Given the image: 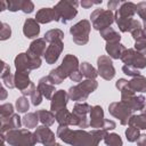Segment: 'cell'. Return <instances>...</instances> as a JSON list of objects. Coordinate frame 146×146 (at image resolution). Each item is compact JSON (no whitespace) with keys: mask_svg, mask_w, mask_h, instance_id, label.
<instances>
[{"mask_svg":"<svg viewBox=\"0 0 146 146\" xmlns=\"http://www.w3.org/2000/svg\"><path fill=\"white\" fill-rule=\"evenodd\" d=\"M56 122L59 124V127H68L71 125V119H72V112H70L66 107L63 110H59L55 113Z\"/></svg>","mask_w":146,"mask_h":146,"instance_id":"obj_27","label":"cell"},{"mask_svg":"<svg viewBox=\"0 0 146 146\" xmlns=\"http://www.w3.org/2000/svg\"><path fill=\"white\" fill-rule=\"evenodd\" d=\"M133 49L136 51L140 52L141 55L146 56V39H140V40L135 41V48Z\"/></svg>","mask_w":146,"mask_h":146,"instance_id":"obj_44","label":"cell"},{"mask_svg":"<svg viewBox=\"0 0 146 146\" xmlns=\"http://www.w3.org/2000/svg\"><path fill=\"white\" fill-rule=\"evenodd\" d=\"M84 91H87L89 95L91 92H94L97 88H98V82L96 80H90V79H87V80H83L81 81L80 83H78Z\"/></svg>","mask_w":146,"mask_h":146,"instance_id":"obj_35","label":"cell"},{"mask_svg":"<svg viewBox=\"0 0 146 146\" xmlns=\"http://www.w3.org/2000/svg\"><path fill=\"white\" fill-rule=\"evenodd\" d=\"M55 146H62V145H60V144H56Z\"/></svg>","mask_w":146,"mask_h":146,"instance_id":"obj_58","label":"cell"},{"mask_svg":"<svg viewBox=\"0 0 146 146\" xmlns=\"http://www.w3.org/2000/svg\"><path fill=\"white\" fill-rule=\"evenodd\" d=\"M39 116L36 112H29L22 117V123L26 129H32L36 128L39 123Z\"/></svg>","mask_w":146,"mask_h":146,"instance_id":"obj_29","label":"cell"},{"mask_svg":"<svg viewBox=\"0 0 146 146\" xmlns=\"http://www.w3.org/2000/svg\"><path fill=\"white\" fill-rule=\"evenodd\" d=\"M22 1L23 0H9L7 1L8 3V10L10 11H17V10H21L22 8Z\"/></svg>","mask_w":146,"mask_h":146,"instance_id":"obj_46","label":"cell"},{"mask_svg":"<svg viewBox=\"0 0 146 146\" xmlns=\"http://www.w3.org/2000/svg\"><path fill=\"white\" fill-rule=\"evenodd\" d=\"M67 94H68V98L73 102H76V103H82V102L87 100V98L89 97V94L87 91H84L79 84L72 86L68 89Z\"/></svg>","mask_w":146,"mask_h":146,"instance_id":"obj_23","label":"cell"},{"mask_svg":"<svg viewBox=\"0 0 146 146\" xmlns=\"http://www.w3.org/2000/svg\"><path fill=\"white\" fill-rule=\"evenodd\" d=\"M6 9H8V3H7V1L1 0L0 1V11H3Z\"/></svg>","mask_w":146,"mask_h":146,"instance_id":"obj_53","label":"cell"},{"mask_svg":"<svg viewBox=\"0 0 146 146\" xmlns=\"http://www.w3.org/2000/svg\"><path fill=\"white\" fill-rule=\"evenodd\" d=\"M63 49H64V42L63 41H57V42L49 43V46L46 50V54L43 56L46 63L49 64V65L55 64L58 60Z\"/></svg>","mask_w":146,"mask_h":146,"instance_id":"obj_13","label":"cell"},{"mask_svg":"<svg viewBox=\"0 0 146 146\" xmlns=\"http://www.w3.org/2000/svg\"><path fill=\"white\" fill-rule=\"evenodd\" d=\"M105 116L103 107L99 105H95L91 107V111L89 113V124L94 129H103L105 123Z\"/></svg>","mask_w":146,"mask_h":146,"instance_id":"obj_15","label":"cell"},{"mask_svg":"<svg viewBox=\"0 0 146 146\" xmlns=\"http://www.w3.org/2000/svg\"><path fill=\"white\" fill-rule=\"evenodd\" d=\"M128 89L136 92H146V78L144 75H138L132 78L128 82Z\"/></svg>","mask_w":146,"mask_h":146,"instance_id":"obj_24","label":"cell"},{"mask_svg":"<svg viewBox=\"0 0 146 146\" xmlns=\"http://www.w3.org/2000/svg\"><path fill=\"white\" fill-rule=\"evenodd\" d=\"M136 143H137V146H146V133H140Z\"/></svg>","mask_w":146,"mask_h":146,"instance_id":"obj_52","label":"cell"},{"mask_svg":"<svg viewBox=\"0 0 146 146\" xmlns=\"http://www.w3.org/2000/svg\"><path fill=\"white\" fill-rule=\"evenodd\" d=\"M1 121V133H6L10 130H15V129H19L23 123H22V117L18 114H13L11 116L5 117V119H0Z\"/></svg>","mask_w":146,"mask_h":146,"instance_id":"obj_18","label":"cell"},{"mask_svg":"<svg viewBox=\"0 0 146 146\" xmlns=\"http://www.w3.org/2000/svg\"><path fill=\"white\" fill-rule=\"evenodd\" d=\"M42 97H43L42 94L39 91L38 88H35L34 91H33V92L31 94V96H30L32 105H33V106H39V105L42 103Z\"/></svg>","mask_w":146,"mask_h":146,"instance_id":"obj_40","label":"cell"},{"mask_svg":"<svg viewBox=\"0 0 146 146\" xmlns=\"http://www.w3.org/2000/svg\"><path fill=\"white\" fill-rule=\"evenodd\" d=\"M80 71L84 78L90 79V80H96V78L98 76L97 70L91 64H89L88 62H82L80 64Z\"/></svg>","mask_w":146,"mask_h":146,"instance_id":"obj_30","label":"cell"},{"mask_svg":"<svg viewBox=\"0 0 146 146\" xmlns=\"http://www.w3.org/2000/svg\"><path fill=\"white\" fill-rule=\"evenodd\" d=\"M34 135L36 137L38 143L42 144L43 146H55L56 143V137L55 133L46 125H40L35 128Z\"/></svg>","mask_w":146,"mask_h":146,"instance_id":"obj_12","label":"cell"},{"mask_svg":"<svg viewBox=\"0 0 146 146\" xmlns=\"http://www.w3.org/2000/svg\"><path fill=\"white\" fill-rule=\"evenodd\" d=\"M15 106H16V110L18 111V113H26L30 108V103L27 100V97H25V96L18 97L15 102Z\"/></svg>","mask_w":146,"mask_h":146,"instance_id":"obj_36","label":"cell"},{"mask_svg":"<svg viewBox=\"0 0 146 146\" xmlns=\"http://www.w3.org/2000/svg\"><path fill=\"white\" fill-rule=\"evenodd\" d=\"M102 3V0H98V1H90V0H82L81 2H80V5L83 7V8H86V9H88V8H90L92 5H100Z\"/></svg>","mask_w":146,"mask_h":146,"instance_id":"obj_51","label":"cell"},{"mask_svg":"<svg viewBox=\"0 0 146 146\" xmlns=\"http://www.w3.org/2000/svg\"><path fill=\"white\" fill-rule=\"evenodd\" d=\"M140 112H141V113H144V114H146V104H145V106H144V108H143V110H141Z\"/></svg>","mask_w":146,"mask_h":146,"instance_id":"obj_56","label":"cell"},{"mask_svg":"<svg viewBox=\"0 0 146 146\" xmlns=\"http://www.w3.org/2000/svg\"><path fill=\"white\" fill-rule=\"evenodd\" d=\"M115 128H116V123H115L113 120H108V119H106V120H105V123H104L103 130L110 131V130H114Z\"/></svg>","mask_w":146,"mask_h":146,"instance_id":"obj_50","label":"cell"},{"mask_svg":"<svg viewBox=\"0 0 146 146\" xmlns=\"http://www.w3.org/2000/svg\"><path fill=\"white\" fill-rule=\"evenodd\" d=\"M122 72H123L125 75L132 76V78L140 75L139 70L136 68V67H133V66H130V65H123V66H122Z\"/></svg>","mask_w":146,"mask_h":146,"instance_id":"obj_41","label":"cell"},{"mask_svg":"<svg viewBox=\"0 0 146 146\" xmlns=\"http://www.w3.org/2000/svg\"><path fill=\"white\" fill-rule=\"evenodd\" d=\"M91 30V24L88 19H81L70 27V34L74 43L79 46L87 44L89 41V34Z\"/></svg>","mask_w":146,"mask_h":146,"instance_id":"obj_6","label":"cell"},{"mask_svg":"<svg viewBox=\"0 0 146 146\" xmlns=\"http://www.w3.org/2000/svg\"><path fill=\"white\" fill-rule=\"evenodd\" d=\"M38 113V116H39V120L40 122L42 123V125H46V127H50L55 123L56 119H55V114L51 112V111H47V110H39L36 111Z\"/></svg>","mask_w":146,"mask_h":146,"instance_id":"obj_28","label":"cell"},{"mask_svg":"<svg viewBox=\"0 0 146 146\" xmlns=\"http://www.w3.org/2000/svg\"><path fill=\"white\" fill-rule=\"evenodd\" d=\"M78 70H80V63L78 57L72 54H67L64 56L62 64L49 72L48 79L54 86L60 84L66 78H70V75Z\"/></svg>","mask_w":146,"mask_h":146,"instance_id":"obj_2","label":"cell"},{"mask_svg":"<svg viewBox=\"0 0 146 146\" xmlns=\"http://www.w3.org/2000/svg\"><path fill=\"white\" fill-rule=\"evenodd\" d=\"M14 80H15V88H17L21 92L26 90L32 84V81L30 79V72L16 71L14 74Z\"/></svg>","mask_w":146,"mask_h":146,"instance_id":"obj_20","label":"cell"},{"mask_svg":"<svg viewBox=\"0 0 146 146\" xmlns=\"http://www.w3.org/2000/svg\"><path fill=\"white\" fill-rule=\"evenodd\" d=\"M68 99L70 98H68L67 91H65L63 89L56 90V92L54 94L52 98L50 99V111L52 113H56L59 110L65 108L67 103H68Z\"/></svg>","mask_w":146,"mask_h":146,"instance_id":"obj_14","label":"cell"},{"mask_svg":"<svg viewBox=\"0 0 146 146\" xmlns=\"http://www.w3.org/2000/svg\"><path fill=\"white\" fill-rule=\"evenodd\" d=\"M140 136V130L135 128V127H131V125H128V128L125 129V138L129 143H135L138 140Z\"/></svg>","mask_w":146,"mask_h":146,"instance_id":"obj_37","label":"cell"},{"mask_svg":"<svg viewBox=\"0 0 146 146\" xmlns=\"http://www.w3.org/2000/svg\"><path fill=\"white\" fill-rule=\"evenodd\" d=\"M129 125L135 127L139 130H144L146 129V114L140 113L138 115H132L129 120Z\"/></svg>","mask_w":146,"mask_h":146,"instance_id":"obj_32","label":"cell"},{"mask_svg":"<svg viewBox=\"0 0 146 146\" xmlns=\"http://www.w3.org/2000/svg\"><path fill=\"white\" fill-rule=\"evenodd\" d=\"M23 33L27 39L36 38L40 33V25L35 18H26L23 25Z\"/></svg>","mask_w":146,"mask_h":146,"instance_id":"obj_21","label":"cell"},{"mask_svg":"<svg viewBox=\"0 0 146 146\" xmlns=\"http://www.w3.org/2000/svg\"><path fill=\"white\" fill-rule=\"evenodd\" d=\"M79 2L76 0H62L54 7L57 14V22L66 24L78 15Z\"/></svg>","mask_w":146,"mask_h":146,"instance_id":"obj_4","label":"cell"},{"mask_svg":"<svg viewBox=\"0 0 146 146\" xmlns=\"http://www.w3.org/2000/svg\"><path fill=\"white\" fill-rule=\"evenodd\" d=\"M120 59L123 62L124 65H130V66H133L138 70L146 67V56L136 51L133 48L125 49Z\"/></svg>","mask_w":146,"mask_h":146,"instance_id":"obj_10","label":"cell"},{"mask_svg":"<svg viewBox=\"0 0 146 146\" xmlns=\"http://www.w3.org/2000/svg\"><path fill=\"white\" fill-rule=\"evenodd\" d=\"M97 72L100 78L106 81H111L115 76V68L112 58L106 55H102L97 59Z\"/></svg>","mask_w":146,"mask_h":146,"instance_id":"obj_11","label":"cell"},{"mask_svg":"<svg viewBox=\"0 0 146 146\" xmlns=\"http://www.w3.org/2000/svg\"><path fill=\"white\" fill-rule=\"evenodd\" d=\"M91 107L88 103L82 102V103H75L73 106V111L72 113L74 114H79V115H88L91 111Z\"/></svg>","mask_w":146,"mask_h":146,"instance_id":"obj_34","label":"cell"},{"mask_svg":"<svg viewBox=\"0 0 146 146\" xmlns=\"http://www.w3.org/2000/svg\"><path fill=\"white\" fill-rule=\"evenodd\" d=\"M90 19L92 27L97 31H102L106 27H110L115 22V15L112 10L98 8L90 14Z\"/></svg>","mask_w":146,"mask_h":146,"instance_id":"obj_5","label":"cell"},{"mask_svg":"<svg viewBox=\"0 0 146 146\" xmlns=\"http://www.w3.org/2000/svg\"><path fill=\"white\" fill-rule=\"evenodd\" d=\"M104 143L106 146H123V141L122 138L120 137L119 133L115 132H108L105 138H104Z\"/></svg>","mask_w":146,"mask_h":146,"instance_id":"obj_33","label":"cell"},{"mask_svg":"<svg viewBox=\"0 0 146 146\" xmlns=\"http://www.w3.org/2000/svg\"><path fill=\"white\" fill-rule=\"evenodd\" d=\"M125 49L127 48L121 42L106 43V46H105V50H106L107 55L112 59H119V58H121V56H122V54L124 52Z\"/></svg>","mask_w":146,"mask_h":146,"instance_id":"obj_25","label":"cell"},{"mask_svg":"<svg viewBox=\"0 0 146 146\" xmlns=\"http://www.w3.org/2000/svg\"><path fill=\"white\" fill-rule=\"evenodd\" d=\"M14 64L16 71L31 72L33 70L39 68L42 64V60L40 57H32L26 52H21L15 57Z\"/></svg>","mask_w":146,"mask_h":146,"instance_id":"obj_7","label":"cell"},{"mask_svg":"<svg viewBox=\"0 0 146 146\" xmlns=\"http://www.w3.org/2000/svg\"><path fill=\"white\" fill-rule=\"evenodd\" d=\"M14 114V106L10 103H5L0 106V119L11 116Z\"/></svg>","mask_w":146,"mask_h":146,"instance_id":"obj_38","label":"cell"},{"mask_svg":"<svg viewBox=\"0 0 146 146\" xmlns=\"http://www.w3.org/2000/svg\"><path fill=\"white\" fill-rule=\"evenodd\" d=\"M137 13V5L131 1H122L121 6L117 8V10L114 13L115 18H122V19H130L133 18L135 14Z\"/></svg>","mask_w":146,"mask_h":146,"instance_id":"obj_16","label":"cell"},{"mask_svg":"<svg viewBox=\"0 0 146 146\" xmlns=\"http://www.w3.org/2000/svg\"><path fill=\"white\" fill-rule=\"evenodd\" d=\"M143 32H144V36H145V39H146V25L143 27Z\"/></svg>","mask_w":146,"mask_h":146,"instance_id":"obj_55","label":"cell"},{"mask_svg":"<svg viewBox=\"0 0 146 146\" xmlns=\"http://www.w3.org/2000/svg\"><path fill=\"white\" fill-rule=\"evenodd\" d=\"M5 143H6V141H2V145H1V146H6V144H5Z\"/></svg>","mask_w":146,"mask_h":146,"instance_id":"obj_57","label":"cell"},{"mask_svg":"<svg viewBox=\"0 0 146 146\" xmlns=\"http://www.w3.org/2000/svg\"><path fill=\"white\" fill-rule=\"evenodd\" d=\"M121 102L124 103L132 112L141 111L146 104V99L143 95H137L128 87L121 91Z\"/></svg>","mask_w":146,"mask_h":146,"instance_id":"obj_8","label":"cell"},{"mask_svg":"<svg viewBox=\"0 0 146 146\" xmlns=\"http://www.w3.org/2000/svg\"><path fill=\"white\" fill-rule=\"evenodd\" d=\"M121 3H122V1H120V0H110L108 2H107V8H108V10H117V8L121 6Z\"/></svg>","mask_w":146,"mask_h":146,"instance_id":"obj_48","label":"cell"},{"mask_svg":"<svg viewBox=\"0 0 146 146\" xmlns=\"http://www.w3.org/2000/svg\"><path fill=\"white\" fill-rule=\"evenodd\" d=\"M1 141H6L9 146H34L38 140L34 132L29 129H15L6 133H1Z\"/></svg>","mask_w":146,"mask_h":146,"instance_id":"obj_3","label":"cell"},{"mask_svg":"<svg viewBox=\"0 0 146 146\" xmlns=\"http://www.w3.org/2000/svg\"><path fill=\"white\" fill-rule=\"evenodd\" d=\"M128 80L127 79H123V78H121V79H119L116 82H115V88L116 89H119V91H122L123 89H125L127 87H128Z\"/></svg>","mask_w":146,"mask_h":146,"instance_id":"obj_47","label":"cell"},{"mask_svg":"<svg viewBox=\"0 0 146 146\" xmlns=\"http://www.w3.org/2000/svg\"><path fill=\"white\" fill-rule=\"evenodd\" d=\"M48 46H47V41L43 38H36L35 40H33L29 47V49L26 50V54L32 56V57H40L44 56L46 50H47Z\"/></svg>","mask_w":146,"mask_h":146,"instance_id":"obj_17","label":"cell"},{"mask_svg":"<svg viewBox=\"0 0 146 146\" xmlns=\"http://www.w3.org/2000/svg\"><path fill=\"white\" fill-rule=\"evenodd\" d=\"M43 39L49 42V43H52V42H57V41H63L64 39V32L59 29H51L49 31H47L44 33V36Z\"/></svg>","mask_w":146,"mask_h":146,"instance_id":"obj_31","label":"cell"},{"mask_svg":"<svg viewBox=\"0 0 146 146\" xmlns=\"http://www.w3.org/2000/svg\"><path fill=\"white\" fill-rule=\"evenodd\" d=\"M0 40L1 41H5V40H8L10 36H11V27L9 26V24L7 23H1L0 24Z\"/></svg>","mask_w":146,"mask_h":146,"instance_id":"obj_39","label":"cell"},{"mask_svg":"<svg viewBox=\"0 0 146 146\" xmlns=\"http://www.w3.org/2000/svg\"><path fill=\"white\" fill-rule=\"evenodd\" d=\"M108 112L112 116H114L115 119H119L122 125H127L129 123L130 117L133 115V112L121 100L111 103L108 105Z\"/></svg>","mask_w":146,"mask_h":146,"instance_id":"obj_9","label":"cell"},{"mask_svg":"<svg viewBox=\"0 0 146 146\" xmlns=\"http://www.w3.org/2000/svg\"><path fill=\"white\" fill-rule=\"evenodd\" d=\"M99 33H100V36L106 41V43H114V42H120L121 41L120 33L116 32L112 26L99 31Z\"/></svg>","mask_w":146,"mask_h":146,"instance_id":"obj_26","label":"cell"},{"mask_svg":"<svg viewBox=\"0 0 146 146\" xmlns=\"http://www.w3.org/2000/svg\"><path fill=\"white\" fill-rule=\"evenodd\" d=\"M39 91L42 94V96L46 98V99H51L54 94L56 92L55 90V86L50 82V80L48 79V75L47 76H43L39 80L38 82V87Z\"/></svg>","mask_w":146,"mask_h":146,"instance_id":"obj_22","label":"cell"},{"mask_svg":"<svg viewBox=\"0 0 146 146\" xmlns=\"http://www.w3.org/2000/svg\"><path fill=\"white\" fill-rule=\"evenodd\" d=\"M0 92H1V97H0V99H1V100H5V99L7 98V91H6V89L2 87Z\"/></svg>","mask_w":146,"mask_h":146,"instance_id":"obj_54","label":"cell"},{"mask_svg":"<svg viewBox=\"0 0 146 146\" xmlns=\"http://www.w3.org/2000/svg\"><path fill=\"white\" fill-rule=\"evenodd\" d=\"M1 80L3 82V84L9 88V89H14L15 88V80H14V75L11 73H8L3 76H1Z\"/></svg>","mask_w":146,"mask_h":146,"instance_id":"obj_43","label":"cell"},{"mask_svg":"<svg viewBox=\"0 0 146 146\" xmlns=\"http://www.w3.org/2000/svg\"><path fill=\"white\" fill-rule=\"evenodd\" d=\"M108 131L103 129H94L91 131H87L84 129L72 130L68 127H59L57 128L56 136L71 146H98L100 140H104L105 136Z\"/></svg>","mask_w":146,"mask_h":146,"instance_id":"obj_1","label":"cell"},{"mask_svg":"<svg viewBox=\"0 0 146 146\" xmlns=\"http://www.w3.org/2000/svg\"><path fill=\"white\" fill-rule=\"evenodd\" d=\"M137 14L146 25V1H140L137 3Z\"/></svg>","mask_w":146,"mask_h":146,"instance_id":"obj_42","label":"cell"},{"mask_svg":"<svg viewBox=\"0 0 146 146\" xmlns=\"http://www.w3.org/2000/svg\"><path fill=\"white\" fill-rule=\"evenodd\" d=\"M35 21L39 24H48L52 21L57 22V14L55 8H41L35 14Z\"/></svg>","mask_w":146,"mask_h":146,"instance_id":"obj_19","label":"cell"},{"mask_svg":"<svg viewBox=\"0 0 146 146\" xmlns=\"http://www.w3.org/2000/svg\"><path fill=\"white\" fill-rule=\"evenodd\" d=\"M21 10L24 13V14H31L33 10H34V3L30 0H23L22 1V8Z\"/></svg>","mask_w":146,"mask_h":146,"instance_id":"obj_45","label":"cell"},{"mask_svg":"<svg viewBox=\"0 0 146 146\" xmlns=\"http://www.w3.org/2000/svg\"><path fill=\"white\" fill-rule=\"evenodd\" d=\"M82 78H83V75H82V73H81L80 70L73 72V73L70 75V79H71L73 82H79V83L82 81Z\"/></svg>","mask_w":146,"mask_h":146,"instance_id":"obj_49","label":"cell"}]
</instances>
